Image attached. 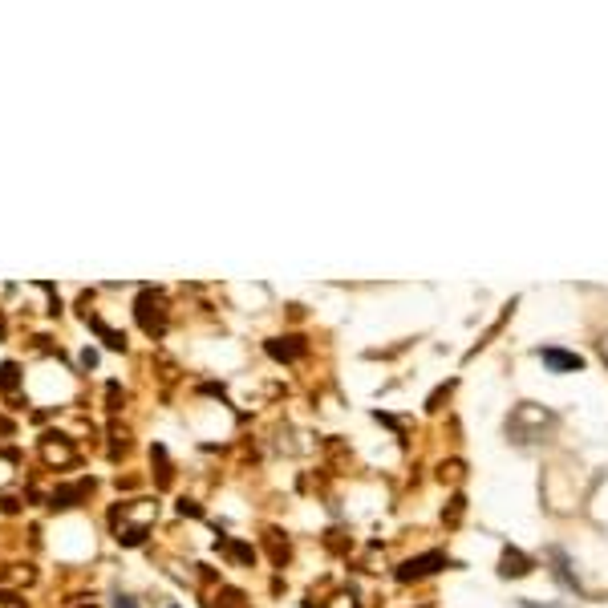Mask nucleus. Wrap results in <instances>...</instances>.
Here are the masks:
<instances>
[{
  "instance_id": "f257e3e1",
  "label": "nucleus",
  "mask_w": 608,
  "mask_h": 608,
  "mask_svg": "<svg viewBox=\"0 0 608 608\" xmlns=\"http://www.w3.org/2000/svg\"><path fill=\"white\" fill-rule=\"evenodd\" d=\"M138 321H142V329H146V333H162V329H166L162 300L154 296V292H142V300H138Z\"/></svg>"
},
{
  "instance_id": "f03ea898",
  "label": "nucleus",
  "mask_w": 608,
  "mask_h": 608,
  "mask_svg": "<svg viewBox=\"0 0 608 608\" xmlns=\"http://www.w3.org/2000/svg\"><path fill=\"white\" fill-rule=\"evenodd\" d=\"M539 357H544V365H552V369H584V357L580 353H564V349H539Z\"/></svg>"
},
{
  "instance_id": "7ed1b4c3",
  "label": "nucleus",
  "mask_w": 608,
  "mask_h": 608,
  "mask_svg": "<svg viewBox=\"0 0 608 608\" xmlns=\"http://www.w3.org/2000/svg\"><path fill=\"white\" fill-rule=\"evenodd\" d=\"M447 559L438 556H418V559H410V564H402V572H397V580H414V576H426V572H434V568H442Z\"/></svg>"
},
{
  "instance_id": "20e7f679",
  "label": "nucleus",
  "mask_w": 608,
  "mask_h": 608,
  "mask_svg": "<svg viewBox=\"0 0 608 608\" xmlns=\"http://www.w3.org/2000/svg\"><path fill=\"white\" fill-rule=\"evenodd\" d=\"M523 572H532V559L519 552H503V576H523Z\"/></svg>"
},
{
  "instance_id": "39448f33",
  "label": "nucleus",
  "mask_w": 608,
  "mask_h": 608,
  "mask_svg": "<svg viewBox=\"0 0 608 608\" xmlns=\"http://www.w3.org/2000/svg\"><path fill=\"white\" fill-rule=\"evenodd\" d=\"M292 341H296V337H288V345L272 341V345H268V353H272V357H296V353H300V345H292Z\"/></svg>"
},
{
  "instance_id": "423d86ee",
  "label": "nucleus",
  "mask_w": 608,
  "mask_h": 608,
  "mask_svg": "<svg viewBox=\"0 0 608 608\" xmlns=\"http://www.w3.org/2000/svg\"><path fill=\"white\" fill-rule=\"evenodd\" d=\"M0 382H4V389H13V385H16V365H13V361L0 369Z\"/></svg>"
},
{
  "instance_id": "0eeeda50",
  "label": "nucleus",
  "mask_w": 608,
  "mask_h": 608,
  "mask_svg": "<svg viewBox=\"0 0 608 608\" xmlns=\"http://www.w3.org/2000/svg\"><path fill=\"white\" fill-rule=\"evenodd\" d=\"M0 608H25V604H21L16 596H0Z\"/></svg>"
},
{
  "instance_id": "6e6552de",
  "label": "nucleus",
  "mask_w": 608,
  "mask_h": 608,
  "mask_svg": "<svg viewBox=\"0 0 608 608\" xmlns=\"http://www.w3.org/2000/svg\"><path fill=\"white\" fill-rule=\"evenodd\" d=\"M114 608H134V600H126V596H118V604Z\"/></svg>"
}]
</instances>
